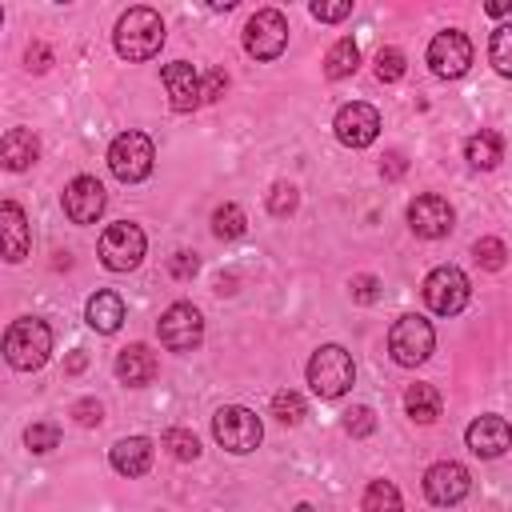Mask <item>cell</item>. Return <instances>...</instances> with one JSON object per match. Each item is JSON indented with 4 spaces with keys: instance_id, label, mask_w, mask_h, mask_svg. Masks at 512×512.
Returning <instances> with one entry per match:
<instances>
[{
    "instance_id": "obj_1",
    "label": "cell",
    "mask_w": 512,
    "mask_h": 512,
    "mask_svg": "<svg viewBox=\"0 0 512 512\" xmlns=\"http://www.w3.org/2000/svg\"><path fill=\"white\" fill-rule=\"evenodd\" d=\"M112 40H116V52L124 60H152L160 52V44H164V20L152 8H128L116 20Z\"/></svg>"
},
{
    "instance_id": "obj_2",
    "label": "cell",
    "mask_w": 512,
    "mask_h": 512,
    "mask_svg": "<svg viewBox=\"0 0 512 512\" xmlns=\"http://www.w3.org/2000/svg\"><path fill=\"white\" fill-rule=\"evenodd\" d=\"M52 352V328L40 316H20L4 332V360L20 372H36Z\"/></svg>"
},
{
    "instance_id": "obj_3",
    "label": "cell",
    "mask_w": 512,
    "mask_h": 512,
    "mask_svg": "<svg viewBox=\"0 0 512 512\" xmlns=\"http://www.w3.org/2000/svg\"><path fill=\"white\" fill-rule=\"evenodd\" d=\"M356 380V364H352V352H344L340 344H324L312 352L308 360V388L320 396V400H336L352 388Z\"/></svg>"
},
{
    "instance_id": "obj_4",
    "label": "cell",
    "mask_w": 512,
    "mask_h": 512,
    "mask_svg": "<svg viewBox=\"0 0 512 512\" xmlns=\"http://www.w3.org/2000/svg\"><path fill=\"white\" fill-rule=\"evenodd\" d=\"M432 348H436V332H432V324H428L424 316H416V312L400 316V320L392 324V332H388V352H392V360L404 364V368L424 364V360L432 356Z\"/></svg>"
},
{
    "instance_id": "obj_5",
    "label": "cell",
    "mask_w": 512,
    "mask_h": 512,
    "mask_svg": "<svg viewBox=\"0 0 512 512\" xmlns=\"http://www.w3.org/2000/svg\"><path fill=\"white\" fill-rule=\"evenodd\" d=\"M152 160H156V152H152V140L144 132H120L112 140V148H108V168L124 184L148 180L152 176Z\"/></svg>"
},
{
    "instance_id": "obj_6",
    "label": "cell",
    "mask_w": 512,
    "mask_h": 512,
    "mask_svg": "<svg viewBox=\"0 0 512 512\" xmlns=\"http://www.w3.org/2000/svg\"><path fill=\"white\" fill-rule=\"evenodd\" d=\"M212 432H216L220 448H228V452H236V456L252 452V448L260 444V436H264L260 416H256L252 408H244V404H224V408L212 416Z\"/></svg>"
},
{
    "instance_id": "obj_7",
    "label": "cell",
    "mask_w": 512,
    "mask_h": 512,
    "mask_svg": "<svg viewBox=\"0 0 512 512\" xmlns=\"http://www.w3.org/2000/svg\"><path fill=\"white\" fill-rule=\"evenodd\" d=\"M472 288H468V276L456 268V264H440L424 276V304L436 312V316H456L464 312Z\"/></svg>"
},
{
    "instance_id": "obj_8",
    "label": "cell",
    "mask_w": 512,
    "mask_h": 512,
    "mask_svg": "<svg viewBox=\"0 0 512 512\" xmlns=\"http://www.w3.org/2000/svg\"><path fill=\"white\" fill-rule=\"evenodd\" d=\"M144 244H148V240H144L140 224L116 220V224H108L104 236H100V264H104L108 272H128V268L140 264Z\"/></svg>"
},
{
    "instance_id": "obj_9",
    "label": "cell",
    "mask_w": 512,
    "mask_h": 512,
    "mask_svg": "<svg viewBox=\"0 0 512 512\" xmlns=\"http://www.w3.org/2000/svg\"><path fill=\"white\" fill-rule=\"evenodd\" d=\"M288 44V20L276 8H260L248 24H244V52L256 60H276Z\"/></svg>"
},
{
    "instance_id": "obj_10",
    "label": "cell",
    "mask_w": 512,
    "mask_h": 512,
    "mask_svg": "<svg viewBox=\"0 0 512 512\" xmlns=\"http://www.w3.org/2000/svg\"><path fill=\"white\" fill-rule=\"evenodd\" d=\"M428 64H432V72H436L440 80H456V76H464L468 64H472V40H468L460 28H444V32H436L432 44H428Z\"/></svg>"
},
{
    "instance_id": "obj_11",
    "label": "cell",
    "mask_w": 512,
    "mask_h": 512,
    "mask_svg": "<svg viewBox=\"0 0 512 512\" xmlns=\"http://www.w3.org/2000/svg\"><path fill=\"white\" fill-rule=\"evenodd\" d=\"M156 332H160V344L168 348V352H192V348H200V340H204V320H200V312L192 308V304H172L164 316H160V324H156Z\"/></svg>"
},
{
    "instance_id": "obj_12",
    "label": "cell",
    "mask_w": 512,
    "mask_h": 512,
    "mask_svg": "<svg viewBox=\"0 0 512 512\" xmlns=\"http://www.w3.org/2000/svg\"><path fill=\"white\" fill-rule=\"evenodd\" d=\"M468 492H472V472L464 464H456V460H440V464H432L424 472V496L432 504H440V508L460 504Z\"/></svg>"
},
{
    "instance_id": "obj_13",
    "label": "cell",
    "mask_w": 512,
    "mask_h": 512,
    "mask_svg": "<svg viewBox=\"0 0 512 512\" xmlns=\"http://www.w3.org/2000/svg\"><path fill=\"white\" fill-rule=\"evenodd\" d=\"M332 128H336V140H340V144H348V148H368V144L380 136V112H376L372 104H364V100H352V104H344V108L336 112Z\"/></svg>"
},
{
    "instance_id": "obj_14",
    "label": "cell",
    "mask_w": 512,
    "mask_h": 512,
    "mask_svg": "<svg viewBox=\"0 0 512 512\" xmlns=\"http://www.w3.org/2000/svg\"><path fill=\"white\" fill-rule=\"evenodd\" d=\"M452 220H456L452 204H448L444 196H436V192H424V196H416V200L408 204V224H412V232L424 236V240L448 236V232H452Z\"/></svg>"
},
{
    "instance_id": "obj_15",
    "label": "cell",
    "mask_w": 512,
    "mask_h": 512,
    "mask_svg": "<svg viewBox=\"0 0 512 512\" xmlns=\"http://www.w3.org/2000/svg\"><path fill=\"white\" fill-rule=\"evenodd\" d=\"M104 204H108V196H104V184L96 176L68 180V188H64V216L72 224H96L100 212H104Z\"/></svg>"
},
{
    "instance_id": "obj_16",
    "label": "cell",
    "mask_w": 512,
    "mask_h": 512,
    "mask_svg": "<svg viewBox=\"0 0 512 512\" xmlns=\"http://www.w3.org/2000/svg\"><path fill=\"white\" fill-rule=\"evenodd\" d=\"M464 440H468V448L476 452V456H484V460H492V456H500L508 444H512V424L504 420V416H476L472 424H468V432H464Z\"/></svg>"
},
{
    "instance_id": "obj_17",
    "label": "cell",
    "mask_w": 512,
    "mask_h": 512,
    "mask_svg": "<svg viewBox=\"0 0 512 512\" xmlns=\"http://www.w3.org/2000/svg\"><path fill=\"white\" fill-rule=\"evenodd\" d=\"M160 76H164V88H168V100H172L176 112H192L196 104H204V96H200V76H196V68H192L188 60L164 64Z\"/></svg>"
},
{
    "instance_id": "obj_18",
    "label": "cell",
    "mask_w": 512,
    "mask_h": 512,
    "mask_svg": "<svg viewBox=\"0 0 512 512\" xmlns=\"http://www.w3.org/2000/svg\"><path fill=\"white\" fill-rule=\"evenodd\" d=\"M0 232H4V260L8 264H20L32 248V236H28V220H24V208L16 200H4L0 204Z\"/></svg>"
},
{
    "instance_id": "obj_19",
    "label": "cell",
    "mask_w": 512,
    "mask_h": 512,
    "mask_svg": "<svg viewBox=\"0 0 512 512\" xmlns=\"http://www.w3.org/2000/svg\"><path fill=\"white\" fill-rule=\"evenodd\" d=\"M156 352L148 348V344H128V348H120V356H116V376L128 384V388H144V384H152V376H156Z\"/></svg>"
},
{
    "instance_id": "obj_20",
    "label": "cell",
    "mask_w": 512,
    "mask_h": 512,
    "mask_svg": "<svg viewBox=\"0 0 512 512\" xmlns=\"http://www.w3.org/2000/svg\"><path fill=\"white\" fill-rule=\"evenodd\" d=\"M108 460L120 476H144L152 468V440L148 436H124V440L112 444Z\"/></svg>"
},
{
    "instance_id": "obj_21",
    "label": "cell",
    "mask_w": 512,
    "mask_h": 512,
    "mask_svg": "<svg viewBox=\"0 0 512 512\" xmlns=\"http://www.w3.org/2000/svg\"><path fill=\"white\" fill-rule=\"evenodd\" d=\"M84 320H88V328L112 336L124 324V300H120V292H108V288L104 292H92L88 304H84Z\"/></svg>"
},
{
    "instance_id": "obj_22",
    "label": "cell",
    "mask_w": 512,
    "mask_h": 512,
    "mask_svg": "<svg viewBox=\"0 0 512 512\" xmlns=\"http://www.w3.org/2000/svg\"><path fill=\"white\" fill-rule=\"evenodd\" d=\"M36 156H40V144H36V136H32L28 128H8V132H4V140H0V160H4L8 172L32 168Z\"/></svg>"
},
{
    "instance_id": "obj_23",
    "label": "cell",
    "mask_w": 512,
    "mask_h": 512,
    "mask_svg": "<svg viewBox=\"0 0 512 512\" xmlns=\"http://www.w3.org/2000/svg\"><path fill=\"white\" fill-rule=\"evenodd\" d=\"M464 160H468L472 168L488 172V168H496V164L504 160V140H500L496 132H472V136L464 140Z\"/></svg>"
},
{
    "instance_id": "obj_24",
    "label": "cell",
    "mask_w": 512,
    "mask_h": 512,
    "mask_svg": "<svg viewBox=\"0 0 512 512\" xmlns=\"http://www.w3.org/2000/svg\"><path fill=\"white\" fill-rule=\"evenodd\" d=\"M356 64H360L356 40H352V36H340V40L328 48V56H324V76H328V80H344V76L356 72Z\"/></svg>"
},
{
    "instance_id": "obj_25",
    "label": "cell",
    "mask_w": 512,
    "mask_h": 512,
    "mask_svg": "<svg viewBox=\"0 0 512 512\" xmlns=\"http://www.w3.org/2000/svg\"><path fill=\"white\" fill-rule=\"evenodd\" d=\"M404 408L416 424H432V420H440V392L432 384H412L404 392Z\"/></svg>"
},
{
    "instance_id": "obj_26",
    "label": "cell",
    "mask_w": 512,
    "mask_h": 512,
    "mask_svg": "<svg viewBox=\"0 0 512 512\" xmlns=\"http://www.w3.org/2000/svg\"><path fill=\"white\" fill-rule=\"evenodd\" d=\"M364 512H400V488L392 480H372L360 500Z\"/></svg>"
},
{
    "instance_id": "obj_27",
    "label": "cell",
    "mask_w": 512,
    "mask_h": 512,
    "mask_svg": "<svg viewBox=\"0 0 512 512\" xmlns=\"http://www.w3.org/2000/svg\"><path fill=\"white\" fill-rule=\"evenodd\" d=\"M212 232H216L220 240H236V236H244V232H248V216H244V208H240V204H220V208L212 212Z\"/></svg>"
},
{
    "instance_id": "obj_28",
    "label": "cell",
    "mask_w": 512,
    "mask_h": 512,
    "mask_svg": "<svg viewBox=\"0 0 512 512\" xmlns=\"http://www.w3.org/2000/svg\"><path fill=\"white\" fill-rule=\"evenodd\" d=\"M488 60L500 76H512V24H500L488 40Z\"/></svg>"
},
{
    "instance_id": "obj_29",
    "label": "cell",
    "mask_w": 512,
    "mask_h": 512,
    "mask_svg": "<svg viewBox=\"0 0 512 512\" xmlns=\"http://www.w3.org/2000/svg\"><path fill=\"white\" fill-rule=\"evenodd\" d=\"M272 416H276L280 424H300V420H304V396L292 392V388H280V392L272 396Z\"/></svg>"
},
{
    "instance_id": "obj_30",
    "label": "cell",
    "mask_w": 512,
    "mask_h": 512,
    "mask_svg": "<svg viewBox=\"0 0 512 512\" xmlns=\"http://www.w3.org/2000/svg\"><path fill=\"white\" fill-rule=\"evenodd\" d=\"M160 444H164L176 460H196V456H200V440H196V432H188V428H168Z\"/></svg>"
},
{
    "instance_id": "obj_31",
    "label": "cell",
    "mask_w": 512,
    "mask_h": 512,
    "mask_svg": "<svg viewBox=\"0 0 512 512\" xmlns=\"http://www.w3.org/2000/svg\"><path fill=\"white\" fill-rule=\"evenodd\" d=\"M404 52L400 48H380L376 52V80H384V84H396L400 76H404Z\"/></svg>"
},
{
    "instance_id": "obj_32",
    "label": "cell",
    "mask_w": 512,
    "mask_h": 512,
    "mask_svg": "<svg viewBox=\"0 0 512 512\" xmlns=\"http://www.w3.org/2000/svg\"><path fill=\"white\" fill-rule=\"evenodd\" d=\"M296 204H300L296 184H288V180L272 184V192H268V212H272V216H288V212H296Z\"/></svg>"
},
{
    "instance_id": "obj_33",
    "label": "cell",
    "mask_w": 512,
    "mask_h": 512,
    "mask_svg": "<svg viewBox=\"0 0 512 512\" xmlns=\"http://www.w3.org/2000/svg\"><path fill=\"white\" fill-rule=\"evenodd\" d=\"M24 444H28L32 452H52V448L60 444V428H56L52 420H40V424H32V428L24 432Z\"/></svg>"
},
{
    "instance_id": "obj_34",
    "label": "cell",
    "mask_w": 512,
    "mask_h": 512,
    "mask_svg": "<svg viewBox=\"0 0 512 512\" xmlns=\"http://www.w3.org/2000/svg\"><path fill=\"white\" fill-rule=\"evenodd\" d=\"M476 260L488 268V272H496V268H504V256H508V248H504V240H496V236H480L476 240Z\"/></svg>"
},
{
    "instance_id": "obj_35",
    "label": "cell",
    "mask_w": 512,
    "mask_h": 512,
    "mask_svg": "<svg viewBox=\"0 0 512 512\" xmlns=\"http://www.w3.org/2000/svg\"><path fill=\"white\" fill-rule=\"evenodd\" d=\"M196 268H200V260H196V252H188V248H180V252L168 256V272H172L176 280H192Z\"/></svg>"
},
{
    "instance_id": "obj_36",
    "label": "cell",
    "mask_w": 512,
    "mask_h": 512,
    "mask_svg": "<svg viewBox=\"0 0 512 512\" xmlns=\"http://www.w3.org/2000/svg\"><path fill=\"white\" fill-rule=\"evenodd\" d=\"M72 416H76V424H84V428H96V424L104 420V408H100V400L84 396V400H76V404H72Z\"/></svg>"
},
{
    "instance_id": "obj_37",
    "label": "cell",
    "mask_w": 512,
    "mask_h": 512,
    "mask_svg": "<svg viewBox=\"0 0 512 512\" xmlns=\"http://www.w3.org/2000/svg\"><path fill=\"white\" fill-rule=\"evenodd\" d=\"M224 88H228V76H224V68H212V72H204V80H200V96H204V104L220 100V96H224Z\"/></svg>"
},
{
    "instance_id": "obj_38",
    "label": "cell",
    "mask_w": 512,
    "mask_h": 512,
    "mask_svg": "<svg viewBox=\"0 0 512 512\" xmlns=\"http://www.w3.org/2000/svg\"><path fill=\"white\" fill-rule=\"evenodd\" d=\"M352 300H360V304H372L376 296H380V280L376 276H368V272H360V276H352Z\"/></svg>"
},
{
    "instance_id": "obj_39",
    "label": "cell",
    "mask_w": 512,
    "mask_h": 512,
    "mask_svg": "<svg viewBox=\"0 0 512 512\" xmlns=\"http://www.w3.org/2000/svg\"><path fill=\"white\" fill-rule=\"evenodd\" d=\"M344 428L352 432V436H368L372 428H376V420H372V408H352V412H344Z\"/></svg>"
},
{
    "instance_id": "obj_40",
    "label": "cell",
    "mask_w": 512,
    "mask_h": 512,
    "mask_svg": "<svg viewBox=\"0 0 512 512\" xmlns=\"http://www.w3.org/2000/svg\"><path fill=\"white\" fill-rule=\"evenodd\" d=\"M348 12H352V0H336V4H324V0H316V4H312V16H316V20H328V24L344 20Z\"/></svg>"
},
{
    "instance_id": "obj_41",
    "label": "cell",
    "mask_w": 512,
    "mask_h": 512,
    "mask_svg": "<svg viewBox=\"0 0 512 512\" xmlns=\"http://www.w3.org/2000/svg\"><path fill=\"white\" fill-rule=\"evenodd\" d=\"M404 168H408L404 152H400V148H392V152L384 156V164H380V176H384V180H400V176H404Z\"/></svg>"
},
{
    "instance_id": "obj_42",
    "label": "cell",
    "mask_w": 512,
    "mask_h": 512,
    "mask_svg": "<svg viewBox=\"0 0 512 512\" xmlns=\"http://www.w3.org/2000/svg\"><path fill=\"white\" fill-rule=\"evenodd\" d=\"M48 64H52V52H48L44 44H32V48H28V68H32V72H44Z\"/></svg>"
},
{
    "instance_id": "obj_43",
    "label": "cell",
    "mask_w": 512,
    "mask_h": 512,
    "mask_svg": "<svg viewBox=\"0 0 512 512\" xmlns=\"http://www.w3.org/2000/svg\"><path fill=\"white\" fill-rule=\"evenodd\" d=\"M484 12H488V16H512V0H488Z\"/></svg>"
},
{
    "instance_id": "obj_44",
    "label": "cell",
    "mask_w": 512,
    "mask_h": 512,
    "mask_svg": "<svg viewBox=\"0 0 512 512\" xmlns=\"http://www.w3.org/2000/svg\"><path fill=\"white\" fill-rule=\"evenodd\" d=\"M84 364H88V356H84V352H72L64 368H68V372H84Z\"/></svg>"
},
{
    "instance_id": "obj_45",
    "label": "cell",
    "mask_w": 512,
    "mask_h": 512,
    "mask_svg": "<svg viewBox=\"0 0 512 512\" xmlns=\"http://www.w3.org/2000/svg\"><path fill=\"white\" fill-rule=\"evenodd\" d=\"M296 512H312V504H296Z\"/></svg>"
}]
</instances>
